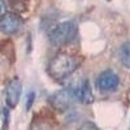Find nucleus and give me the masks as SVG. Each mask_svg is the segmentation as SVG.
<instances>
[{
  "label": "nucleus",
  "mask_w": 130,
  "mask_h": 130,
  "mask_svg": "<svg viewBox=\"0 0 130 130\" xmlns=\"http://www.w3.org/2000/svg\"><path fill=\"white\" fill-rule=\"evenodd\" d=\"M3 116L5 117L4 120V126L5 127L8 126V123H9V112L7 109H5L3 111Z\"/></svg>",
  "instance_id": "nucleus-11"
},
{
  "label": "nucleus",
  "mask_w": 130,
  "mask_h": 130,
  "mask_svg": "<svg viewBox=\"0 0 130 130\" xmlns=\"http://www.w3.org/2000/svg\"><path fill=\"white\" fill-rule=\"evenodd\" d=\"M78 34V25L74 20L60 23L49 34L51 44L56 47L68 44L75 39Z\"/></svg>",
  "instance_id": "nucleus-2"
},
{
  "label": "nucleus",
  "mask_w": 130,
  "mask_h": 130,
  "mask_svg": "<svg viewBox=\"0 0 130 130\" xmlns=\"http://www.w3.org/2000/svg\"><path fill=\"white\" fill-rule=\"evenodd\" d=\"M26 102H25V109L27 111H29L31 110L32 105L34 104V102L35 101L36 98V93L35 92L31 91L29 92L28 94H27Z\"/></svg>",
  "instance_id": "nucleus-10"
},
{
  "label": "nucleus",
  "mask_w": 130,
  "mask_h": 130,
  "mask_svg": "<svg viewBox=\"0 0 130 130\" xmlns=\"http://www.w3.org/2000/svg\"><path fill=\"white\" fill-rule=\"evenodd\" d=\"M6 12V5L3 0H0V16L4 14Z\"/></svg>",
  "instance_id": "nucleus-12"
},
{
  "label": "nucleus",
  "mask_w": 130,
  "mask_h": 130,
  "mask_svg": "<svg viewBox=\"0 0 130 130\" xmlns=\"http://www.w3.org/2000/svg\"><path fill=\"white\" fill-rule=\"evenodd\" d=\"M22 92V84L18 78H14L8 84L5 92V102L10 108L16 107Z\"/></svg>",
  "instance_id": "nucleus-6"
},
{
  "label": "nucleus",
  "mask_w": 130,
  "mask_h": 130,
  "mask_svg": "<svg viewBox=\"0 0 130 130\" xmlns=\"http://www.w3.org/2000/svg\"><path fill=\"white\" fill-rule=\"evenodd\" d=\"M0 53L8 58L9 61L14 62L16 60L14 45L13 42L10 39L0 42Z\"/></svg>",
  "instance_id": "nucleus-8"
},
{
  "label": "nucleus",
  "mask_w": 130,
  "mask_h": 130,
  "mask_svg": "<svg viewBox=\"0 0 130 130\" xmlns=\"http://www.w3.org/2000/svg\"><path fill=\"white\" fill-rule=\"evenodd\" d=\"M120 83V79L112 70L104 71L97 79L98 87L100 90L106 92L115 91Z\"/></svg>",
  "instance_id": "nucleus-7"
},
{
  "label": "nucleus",
  "mask_w": 130,
  "mask_h": 130,
  "mask_svg": "<svg viewBox=\"0 0 130 130\" xmlns=\"http://www.w3.org/2000/svg\"><path fill=\"white\" fill-rule=\"evenodd\" d=\"M119 58L124 67L130 69V41L124 42L119 50Z\"/></svg>",
  "instance_id": "nucleus-9"
},
{
  "label": "nucleus",
  "mask_w": 130,
  "mask_h": 130,
  "mask_svg": "<svg viewBox=\"0 0 130 130\" xmlns=\"http://www.w3.org/2000/svg\"><path fill=\"white\" fill-rule=\"evenodd\" d=\"M75 100L85 105L90 104L94 102V95L91 85L88 79L81 80L74 88L71 89Z\"/></svg>",
  "instance_id": "nucleus-5"
},
{
  "label": "nucleus",
  "mask_w": 130,
  "mask_h": 130,
  "mask_svg": "<svg viewBox=\"0 0 130 130\" xmlns=\"http://www.w3.org/2000/svg\"><path fill=\"white\" fill-rule=\"evenodd\" d=\"M22 19L16 13L5 12L0 18V31L5 34H16L22 29Z\"/></svg>",
  "instance_id": "nucleus-3"
},
{
  "label": "nucleus",
  "mask_w": 130,
  "mask_h": 130,
  "mask_svg": "<svg viewBox=\"0 0 130 130\" xmlns=\"http://www.w3.org/2000/svg\"><path fill=\"white\" fill-rule=\"evenodd\" d=\"M83 59L75 53L60 52L52 59L47 67L49 75L56 81H61L74 74L82 64Z\"/></svg>",
  "instance_id": "nucleus-1"
},
{
  "label": "nucleus",
  "mask_w": 130,
  "mask_h": 130,
  "mask_svg": "<svg viewBox=\"0 0 130 130\" xmlns=\"http://www.w3.org/2000/svg\"><path fill=\"white\" fill-rule=\"evenodd\" d=\"M74 97L71 89H63L53 94L50 97V104L53 108L60 111L69 109L74 103Z\"/></svg>",
  "instance_id": "nucleus-4"
}]
</instances>
